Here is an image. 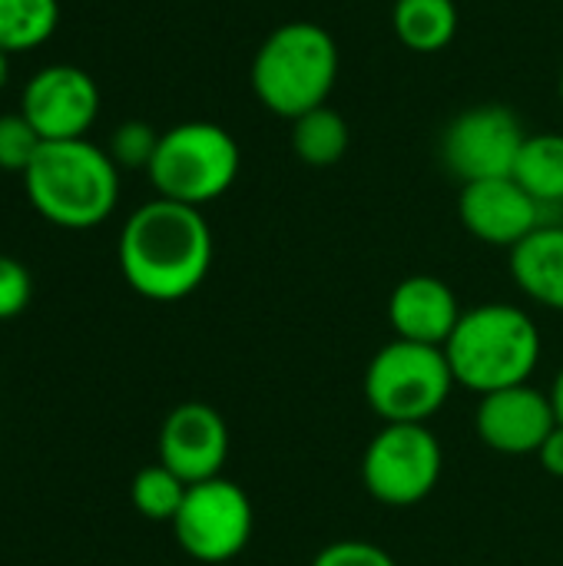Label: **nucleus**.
Segmentation results:
<instances>
[{
	"label": "nucleus",
	"instance_id": "nucleus-16",
	"mask_svg": "<svg viewBox=\"0 0 563 566\" xmlns=\"http://www.w3.org/2000/svg\"><path fill=\"white\" fill-rule=\"evenodd\" d=\"M458 3L455 0H395L392 30L411 53H441L458 36Z\"/></svg>",
	"mask_w": 563,
	"mask_h": 566
},
{
	"label": "nucleus",
	"instance_id": "nucleus-22",
	"mask_svg": "<svg viewBox=\"0 0 563 566\" xmlns=\"http://www.w3.org/2000/svg\"><path fill=\"white\" fill-rule=\"evenodd\" d=\"M43 139L37 129L27 123V116L17 113H0V169L3 172H27L33 156L40 153Z\"/></svg>",
	"mask_w": 563,
	"mask_h": 566
},
{
	"label": "nucleus",
	"instance_id": "nucleus-1",
	"mask_svg": "<svg viewBox=\"0 0 563 566\" xmlns=\"http://www.w3.org/2000/svg\"><path fill=\"white\" fill-rule=\"evenodd\" d=\"M116 255L119 272L136 295L149 302H179L206 282L216 242L202 209L156 196L129 212Z\"/></svg>",
	"mask_w": 563,
	"mask_h": 566
},
{
	"label": "nucleus",
	"instance_id": "nucleus-8",
	"mask_svg": "<svg viewBox=\"0 0 563 566\" xmlns=\"http://www.w3.org/2000/svg\"><path fill=\"white\" fill-rule=\"evenodd\" d=\"M252 501L226 478L189 484L173 521L176 544L199 564H226L239 557L252 537Z\"/></svg>",
	"mask_w": 563,
	"mask_h": 566
},
{
	"label": "nucleus",
	"instance_id": "nucleus-23",
	"mask_svg": "<svg viewBox=\"0 0 563 566\" xmlns=\"http://www.w3.org/2000/svg\"><path fill=\"white\" fill-rule=\"evenodd\" d=\"M30 295H33V279L27 265L0 252V322L17 318L30 305Z\"/></svg>",
	"mask_w": 563,
	"mask_h": 566
},
{
	"label": "nucleus",
	"instance_id": "nucleus-20",
	"mask_svg": "<svg viewBox=\"0 0 563 566\" xmlns=\"http://www.w3.org/2000/svg\"><path fill=\"white\" fill-rule=\"evenodd\" d=\"M186 491L189 484L173 474L166 464H149L143 468L136 478H133V507L146 517V521H156V524H173L183 501H186Z\"/></svg>",
	"mask_w": 563,
	"mask_h": 566
},
{
	"label": "nucleus",
	"instance_id": "nucleus-2",
	"mask_svg": "<svg viewBox=\"0 0 563 566\" xmlns=\"http://www.w3.org/2000/svg\"><path fill=\"white\" fill-rule=\"evenodd\" d=\"M23 189L40 219L60 229H96L119 202V166L90 139L43 143L23 172Z\"/></svg>",
	"mask_w": 563,
	"mask_h": 566
},
{
	"label": "nucleus",
	"instance_id": "nucleus-14",
	"mask_svg": "<svg viewBox=\"0 0 563 566\" xmlns=\"http://www.w3.org/2000/svg\"><path fill=\"white\" fill-rule=\"evenodd\" d=\"M461 315L455 289L438 275H408L388 295V325L402 342L445 348Z\"/></svg>",
	"mask_w": 563,
	"mask_h": 566
},
{
	"label": "nucleus",
	"instance_id": "nucleus-21",
	"mask_svg": "<svg viewBox=\"0 0 563 566\" xmlns=\"http://www.w3.org/2000/svg\"><path fill=\"white\" fill-rule=\"evenodd\" d=\"M159 129L149 126L146 119H126L113 129L106 153L113 156V163L119 169H149L156 146H159Z\"/></svg>",
	"mask_w": 563,
	"mask_h": 566
},
{
	"label": "nucleus",
	"instance_id": "nucleus-28",
	"mask_svg": "<svg viewBox=\"0 0 563 566\" xmlns=\"http://www.w3.org/2000/svg\"><path fill=\"white\" fill-rule=\"evenodd\" d=\"M557 93H561V106H563V70H561V83H557Z\"/></svg>",
	"mask_w": 563,
	"mask_h": 566
},
{
	"label": "nucleus",
	"instance_id": "nucleus-9",
	"mask_svg": "<svg viewBox=\"0 0 563 566\" xmlns=\"http://www.w3.org/2000/svg\"><path fill=\"white\" fill-rule=\"evenodd\" d=\"M528 133L511 106L478 103L461 109L441 133V163L461 182L501 179L514 172Z\"/></svg>",
	"mask_w": 563,
	"mask_h": 566
},
{
	"label": "nucleus",
	"instance_id": "nucleus-10",
	"mask_svg": "<svg viewBox=\"0 0 563 566\" xmlns=\"http://www.w3.org/2000/svg\"><path fill=\"white\" fill-rule=\"evenodd\" d=\"M20 113L43 143L86 139L100 116V86L83 66L50 63L27 80Z\"/></svg>",
	"mask_w": 563,
	"mask_h": 566
},
{
	"label": "nucleus",
	"instance_id": "nucleus-6",
	"mask_svg": "<svg viewBox=\"0 0 563 566\" xmlns=\"http://www.w3.org/2000/svg\"><path fill=\"white\" fill-rule=\"evenodd\" d=\"M445 348L388 342L365 371V401L385 424H428L455 391Z\"/></svg>",
	"mask_w": 563,
	"mask_h": 566
},
{
	"label": "nucleus",
	"instance_id": "nucleus-27",
	"mask_svg": "<svg viewBox=\"0 0 563 566\" xmlns=\"http://www.w3.org/2000/svg\"><path fill=\"white\" fill-rule=\"evenodd\" d=\"M7 80H10V53L0 50V90L7 86Z\"/></svg>",
	"mask_w": 563,
	"mask_h": 566
},
{
	"label": "nucleus",
	"instance_id": "nucleus-15",
	"mask_svg": "<svg viewBox=\"0 0 563 566\" xmlns=\"http://www.w3.org/2000/svg\"><path fill=\"white\" fill-rule=\"evenodd\" d=\"M511 275L531 302L563 312V222L538 226L511 249Z\"/></svg>",
	"mask_w": 563,
	"mask_h": 566
},
{
	"label": "nucleus",
	"instance_id": "nucleus-18",
	"mask_svg": "<svg viewBox=\"0 0 563 566\" xmlns=\"http://www.w3.org/2000/svg\"><path fill=\"white\" fill-rule=\"evenodd\" d=\"M352 146L348 119L335 106H315L292 119V153L315 169H329L345 159Z\"/></svg>",
	"mask_w": 563,
	"mask_h": 566
},
{
	"label": "nucleus",
	"instance_id": "nucleus-3",
	"mask_svg": "<svg viewBox=\"0 0 563 566\" xmlns=\"http://www.w3.org/2000/svg\"><path fill=\"white\" fill-rule=\"evenodd\" d=\"M338 43L315 20H285L265 33L252 56L249 83L256 99L279 119L325 106L338 83Z\"/></svg>",
	"mask_w": 563,
	"mask_h": 566
},
{
	"label": "nucleus",
	"instance_id": "nucleus-25",
	"mask_svg": "<svg viewBox=\"0 0 563 566\" xmlns=\"http://www.w3.org/2000/svg\"><path fill=\"white\" fill-rule=\"evenodd\" d=\"M538 458H541V468H544L548 474L563 478V424L561 421H557V428L548 434V441L541 444Z\"/></svg>",
	"mask_w": 563,
	"mask_h": 566
},
{
	"label": "nucleus",
	"instance_id": "nucleus-19",
	"mask_svg": "<svg viewBox=\"0 0 563 566\" xmlns=\"http://www.w3.org/2000/svg\"><path fill=\"white\" fill-rule=\"evenodd\" d=\"M60 23V0H0V50L30 53L43 46Z\"/></svg>",
	"mask_w": 563,
	"mask_h": 566
},
{
	"label": "nucleus",
	"instance_id": "nucleus-26",
	"mask_svg": "<svg viewBox=\"0 0 563 566\" xmlns=\"http://www.w3.org/2000/svg\"><path fill=\"white\" fill-rule=\"evenodd\" d=\"M551 401H554L557 421H561V424H563V368H561V375L554 378V388H551Z\"/></svg>",
	"mask_w": 563,
	"mask_h": 566
},
{
	"label": "nucleus",
	"instance_id": "nucleus-17",
	"mask_svg": "<svg viewBox=\"0 0 563 566\" xmlns=\"http://www.w3.org/2000/svg\"><path fill=\"white\" fill-rule=\"evenodd\" d=\"M544 209L563 206V133H528L514 172H511Z\"/></svg>",
	"mask_w": 563,
	"mask_h": 566
},
{
	"label": "nucleus",
	"instance_id": "nucleus-24",
	"mask_svg": "<svg viewBox=\"0 0 563 566\" xmlns=\"http://www.w3.org/2000/svg\"><path fill=\"white\" fill-rule=\"evenodd\" d=\"M312 566H398L388 551L368 541H335L315 554Z\"/></svg>",
	"mask_w": 563,
	"mask_h": 566
},
{
	"label": "nucleus",
	"instance_id": "nucleus-13",
	"mask_svg": "<svg viewBox=\"0 0 563 566\" xmlns=\"http://www.w3.org/2000/svg\"><path fill=\"white\" fill-rule=\"evenodd\" d=\"M475 424H478L481 441L491 451L521 458V454L541 451L548 434L557 428V411H554L551 395L531 385H514V388L481 395Z\"/></svg>",
	"mask_w": 563,
	"mask_h": 566
},
{
	"label": "nucleus",
	"instance_id": "nucleus-7",
	"mask_svg": "<svg viewBox=\"0 0 563 566\" xmlns=\"http://www.w3.org/2000/svg\"><path fill=\"white\" fill-rule=\"evenodd\" d=\"M441 444L428 424H385L365 448L362 484L388 507L421 504L441 478Z\"/></svg>",
	"mask_w": 563,
	"mask_h": 566
},
{
	"label": "nucleus",
	"instance_id": "nucleus-5",
	"mask_svg": "<svg viewBox=\"0 0 563 566\" xmlns=\"http://www.w3.org/2000/svg\"><path fill=\"white\" fill-rule=\"evenodd\" d=\"M239 169L242 149L226 126L212 119H186L163 129L146 176L156 196L202 209L236 186Z\"/></svg>",
	"mask_w": 563,
	"mask_h": 566
},
{
	"label": "nucleus",
	"instance_id": "nucleus-11",
	"mask_svg": "<svg viewBox=\"0 0 563 566\" xmlns=\"http://www.w3.org/2000/svg\"><path fill=\"white\" fill-rule=\"evenodd\" d=\"M458 216L478 242L498 249H514L538 226H544V206L514 176L465 182L458 196Z\"/></svg>",
	"mask_w": 563,
	"mask_h": 566
},
{
	"label": "nucleus",
	"instance_id": "nucleus-4",
	"mask_svg": "<svg viewBox=\"0 0 563 566\" xmlns=\"http://www.w3.org/2000/svg\"><path fill=\"white\" fill-rule=\"evenodd\" d=\"M445 355L461 388L491 395L531 381L541 361V332L524 308L488 302L461 315Z\"/></svg>",
	"mask_w": 563,
	"mask_h": 566
},
{
	"label": "nucleus",
	"instance_id": "nucleus-12",
	"mask_svg": "<svg viewBox=\"0 0 563 566\" xmlns=\"http://www.w3.org/2000/svg\"><path fill=\"white\" fill-rule=\"evenodd\" d=\"M229 458V428L212 405H176L159 428V464L179 474L186 484L222 478Z\"/></svg>",
	"mask_w": 563,
	"mask_h": 566
}]
</instances>
